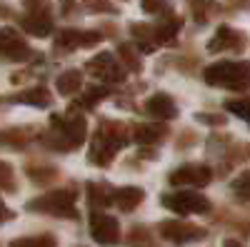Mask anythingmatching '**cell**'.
Returning a JSON list of instances; mask_svg holds the SVG:
<instances>
[{"mask_svg":"<svg viewBox=\"0 0 250 247\" xmlns=\"http://www.w3.org/2000/svg\"><path fill=\"white\" fill-rule=\"evenodd\" d=\"M88 125L80 115H53L50 117V133L45 135V145L60 152H70L85 142Z\"/></svg>","mask_w":250,"mask_h":247,"instance_id":"1","label":"cell"},{"mask_svg":"<svg viewBox=\"0 0 250 247\" xmlns=\"http://www.w3.org/2000/svg\"><path fill=\"white\" fill-rule=\"evenodd\" d=\"M128 142V128L123 122H113V120H100L98 133L93 137V148H90V162L93 165H105L113 160V155Z\"/></svg>","mask_w":250,"mask_h":247,"instance_id":"2","label":"cell"},{"mask_svg":"<svg viewBox=\"0 0 250 247\" xmlns=\"http://www.w3.org/2000/svg\"><path fill=\"white\" fill-rule=\"evenodd\" d=\"M203 77L213 88L248 90L250 88V60H220V63L208 65Z\"/></svg>","mask_w":250,"mask_h":247,"instance_id":"3","label":"cell"},{"mask_svg":"<svg viewBox=\"0 0 250 247\" xmlns=\"http://www.w3.org/2000/svg\"><path fill=\"white\" fill-rule=\"evenodd\" d=\"M75 192L73 190H58V192H50V195H43V197H35L28 202V210L33 212H48V215H58V217H78V210H75Z\"/></svg>","mask_w":250,"mask_h":247,"instance_id":"4","label":"cell"},{"mask_svg":"<svg viewBox=\"0 0 250 247\" xmlns=\"http://www.w3.org/2000/svg\"><path fill=\"white\" fill-rule=\"evenodd\" d=\"M163 205L178 215H203L210 210V200L193 190H180L173 195H163Z\"/></svg>","mask_w":250,"mask_h":247,"instance_id":"5","label":"cell"},{"mask_svg":"<svg viewBox=\"0 0 250 247\" xmlns=\"http://www.w3.org/2000/svg\"><path fill=\"white\" fill-rule=\"evenodd\" d=\"M85 68H88V73H90L93 77L108 82V85L125 80V68L120 65V60H115L113 53H100V55L90 57Z\"/></svg>","mask_w":250,"mask_h":247,"instance_id":"6","label":"cell"},{"mask_svg":"<svg viewBox=\"0 0 250 247\" xmlns=\"http://www.w3.org/2000/svg\"><path fill=\"white\" fill-rule=\"evenodd\" d=\"M213 180V172L208 165H183V168L173 170L168 182L173 188H185V185H193V188H205L208 182Z\"/></svg>","mask_w":250,"mask_h":247,"instance_id":"7","label":"cell"},{"mask_svg":"<svg viewBox=\"0 0 250 247\" xmlns=\"http://www.w3.org/2000/svg\"><path fill=\"white\" fill-rule=\"evenodd\" d=\"M160 235L165 240H170L175 245H185V242H193V240H203L205 230L195 228V225H188V222H178V220H165L160 222Z\"/></svg>","mask_w":250,"mask_h":247,"instance_id":"8","label":"cell"},{"mask_svg":"<svg viewBox=\"0 0 250 247\" xmlns=\"http://www.w3.org/2000/svg\"><path fill=\"white\" fill-rule=\"evenodd\" d=\"M90 235L100 245H115L120 240V225L110 215L93 212V217H90Z\"/></svg>","mask_w":250,"mask_h":247,"instance_id":"9","label":"cell"},{"mask_svg":"<svg viewBox=\"0 0 250 247\" xmlns=\"http://www.w3.org/2000/svg\"><path fill=\"white\" fill-rule=\"evenodd\" d=\"M245 48V33L233 30L230 25H220L215 35L208 43V53H223V50H243Z\"/></svg>","mask_w":250,"mask_h":247,"instance_id":"10","label":"cell"},{"mask_svg":"<svg viewBox=\"0 0 250 247\" xmlns=\"http://www.w3.org/2000/svg\"><path fill=\"white\" fill-rule=\"evenodd\" d=\"M100 40L98 33H80V30H60L58 38H55V48L60 50H75V48H93Z\"/></svg>","mask_w":250,"mask_h":247,"instance_id":"11","label":"cell"},{"mask_svg":"<svg viewBox=\"0 0 250 247\" xmlns=\"http://www.w3.org/2000/svg\"><path fill=\"white\" fill-rule=\"evenodd\" d=\"M20 28H23L25 33L35 35V38H45L53 33V18L45 13V10H33V13H25L20 15Z\"/></svg>","mask_w":250,"mask_h":247,"instance_id":"12","label":"cell"},{"mask_svg":"<svg viewBox=\"0 0 250 247\" xmlns=\"http://www.w3.org/2000/svg\"><path fill=\"white\" fill-rule=\"evenodd\" d=\"M145 110H148V115L155 117V120H173L178 115V108H175V102L168 93L150 95L148 100H145Z\"/></svg>","mask_w":250,"mask_h":247,"instance_id":"13","label":"cell"},{"mask_svg":"<svg viewBox=\"0 0 250 247\" xmlns=\"http://www.w3.org/2000/svg\"><path fill=\"white\" fill-rule=\"evenodd\" d=\"M3 55L10 63H23L25 57H30V48L18 38V33L13 28H3Z\"/></svg>","mask_w":250,"mask_h":247,"instance_id":"14","label":"cell"},{"mask_svg":"<svg viewBox=\"0 0 250 247\" xmlns=\"http://www.w3.org/2000/svg\"><path fill=\"white\" fill-rule=\"evenodd\" d=\"M143 197H145L143 188H133V185H128V188H118L115 190L113 205H118V210H123V212H133L143 202Z\"/></svg>","mask_w":250,"mask_h":247,"instance_id":"15","label":"cell"},{"mask_svg":"<svg viewBox=\"0 0 250 247\" xmlns=\"http://www.w3.org/2000/svg\"><path fill=\"white\" fill-rule=\"evenodd\" d=\"M180 28H183V18L170 15L168 20H163V23L155 25V43L158 45H170L175 40V35L180 33Z\"/></svg>","mask_w":250,"mask_h":247,"instance_id":"16","label":"cell"},{"mask_svg":"<svg viewBox=\"0 0 250 247\" xmlns=\"http://www.w3.org/2000/svg\"><path fill=\"white\" fill-rule=\"evenodd\" d=\"M55 88H58L60 95H65V97L75 95V93L83 88V73H80V70H65L62 75H58Z\"/></svg>","mask_w":250,"mask_h":247,"instance_id":"17","label":"cell"},{"mask_svg":"<svg viewBox=\"0 0 250 247\" xmlns=\"http://www.w3.org/2000/svg\"><path fill=\"white\" fill-rule=\"evenodd\" d=\"M165 135V128L163 125H153V122H138L133 128V137L140 142V145H153L160 137Z\"/></svg>","mask_w":250,"mask_h":247,"instance_id":"18","label":"cell"},{"mask_svg":"<svg viewBox=\"0 0 250 247\" xmlns=\"http://www.w3.org/2000/svg\"><path fill=\"white\" fill-rule=\"evenodd\" d=\"M15 100L25 102V105H33V108H48L50 102H53V95L48 93V88L35 85V88H30V90H23Z\"/></svg>","mask_w":250,"mask_h":247,"instance_id":"19","label":"cell"},{"mask_svg":"<svg viewBox=\"0 0 250 247\" xmlns=\"http://www.w3.org/2000/svg\"><path fill=\"white\" fill-rule=\"evenodd\" d=\"M113 195H115V190H110L108 185H103V182H90L88 185V200H90L93 208H105V205H110Z\"/></svg>","mask_w":250,"mask_h":247,"instance_id":"20","label":"cell"},{"mask_svg":"<svg viewBox=\"0 0 250 247\" xmlns=\"http://www.w3.org/2000/svg\"><path fill=\"white\" fill-rule=\"evenodd\" d=\"M190 8H193V15L200 25H205L215 13H218V3L215 0H190Z\"/></svg>","mask_w":250,"mask_h":247,"instance_id":"21","label":"cell"},{"mask_svg":"<svg viewBox=\"0 0 250 247\" xmlns=\"http://www.w3.org/2000/svg\"><path fill=\"white\" fill-rule=\"evenodd\" d=\"M225 110L250 122V97H240V100H225Z\"/></svg>","mask_w":250,"mask_h":247,"instance_id":"22","label":"cell"},{"mask_svg":"<svg viewBox=\"0 0 250 247\" xmlns=\"http://www.w3.org/2000/svg\"><path fill=\"white\" fill-rule=\"evenodd\" d=\"M118 57H120L130 70H140V60H138V55L133 53V45H130V43H120V45H118Z\"/></svg>","mask_w":250,"mask_h":247,"instance_id":"23","label":"cell"},{"mask_svg":"<svg viewBox=\"0 0 250 247\" xmlns=\"http://www.w3.org/2000/svg\"><path fill=\"white\" fill-rule=\"evenodd\" d=\"M140 8L148 15H163V13H170V0H143Z\"/></svg>","mask_w":250,"mask_h":247,"instance_id":"24","label":"cell"},{"mask_svg":"<svg viewBox=\"0 0 250 247\" xmlns=\"http://www.w3.org/2000/svg\"><path fill=\"white\" fill-rule=\"evenodd\" d=\"M233 192H235L238 197H243V200H250V170H245V172H240V175L235 177Z\"/></svg>","mask_w":250,"mask_h":247,"instance_id":"25","label":"cell"},{"mask_svg":"<svg viewBox=\"0 0 250 247\" xmlns=\"http://www.w3.org/2000/svg\"><path fill=\"white\" fill-rule=\"evenodd\" d=\"M10 247H55L53 237L43 235V237H23V240H15Z\"/></svg>","mask_w":250,"mask_h":247,"instance_id":"26","label":"cell"},{"mask_svg":"<svg viewBox=\"0 0 250 247\" xmlns=\"http://www.w3.org/2000/svg\"><path fill=\"white\" fill-rule=\"evenodd\" d=\"M25 137H28V130H8L3 135L5 145H10V148H23L25 145Z\"/></svg>","mask_w":250,"mask_h":247,"instance_id":"27","label":"cell"},{"mask_svg":"<svg viewBox=\"0 0 250 247\" xmlns=\"http://www.w3.org/2000/svg\"><path fill=\"white\" fill-rule=\"evenodd\" d=\"M28 175H30L33 180H38L40 185H48V182L55 177V170H53V168H38V170H35V168H28Z\"/></svg>","mask_w":250,"mask_h":247,"instance_id":"28","label":"cell"},{"mask_svg":"<svg viewBox=\"0 0 250 247\" xmlns=\"http://www.w3.org/2000/svg\"><path fill=\"white\" fill-rule=\"evenodd\" d=\"M195 120L208 122V125H223V122H225L223 115H213V113H200V115H195Z\"/></svg>","mask_w":250,"mask_h":247,"instance_id":"29","label":"cell"},{"mask_svg":"<svg viewBox=\"0 0 250 247\" xmlns=\"http://www.w3.org/2000/svg\"><path fill=\"white\" fill-rule=\"evenodd\" d=\"M3 188L10 190V168L8 165H3Z\"/></svg>","mask_w":250,"mask_h":247,"instance_id":"30","label":"cell"},{"mask_svg":"<svg viewBox=\"0 0 250 247\" xmlns=\"http://www.w3.org/2000/svg\"><path fill=\"white\" fill-rule=\"evenodd\" d=\"M73 8V0H62V13H70Z\"/></svg>","mask_w":250,"mask_h":247,"instance_id":"31","label":"cell"},{"mask_svg":"<svg viewBox=\"0 0 250 247\" xmlns=\"http://www.w3.org/2000/svg\"><path fill=\"white\" fill-rule=\"evenodd\" d=\"M223 247H240V242H235V240H225Z\"/></svg>","mask_w":250,"mask_h":247,"instance_id":"32","label":"cell"},{"mask_svg":"<svg viewBox=\"0 0 250 247\" xmlns=\"http://www.w3.org/2000/svg\"><path fill=\"white\" fill-rule=\"evenodd\" d=\"M28 5H38V3H43V0H25Z\"/></svg>","mask_w":250,"mask_h":247,"instance_id":"33","label":"cell"}]
</instances>
